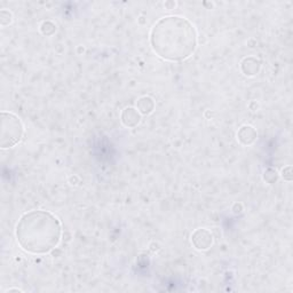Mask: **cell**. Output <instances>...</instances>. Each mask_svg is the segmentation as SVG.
Instances as JSON below:
<instances>
[{"label": "cell", "instance_id": "8992f818", "mask_svg": "<svg viewBox=\"0 0 293 293\" xmlns=\"http://www.w3.org/2000/svg\"><path fill=\"white\" fill-rule=\"evenodd\" d=\"M237 140L243 146H251L257 140V131L251 125H244L237 132Z\"/></svg>", "mask_w": 293, "mask_h": 293}, {"label": "cell", "instance_id": "277c9868", "mask_svg": "<svg viewBox=\"0 0 293 293\" xmlns=\"http://www.w3.org/2000/svg\"><path fill=\"white\" fill-rule=\"evenodd\" d=\"M191 243L196 250L205 251L212 246L213 236L211 231L204 229V228H201V229H197L192 232Z\"/></svg>", "mask_w": 293, "mask_h": 293}, {"label": "cell", "instance_id": "30bf717a", "mask_svg": "<svg viewBox=\"0 0 293 293\" xmlns=\"http://www.w3.org/2000/svg\"><path fill=\"white\" fill-rule=\"evenodd\" d=\"M165 6H166L168 9H174L175 3H165Z\"/></svg>", "mask_w": 293, "mask_h": 293}, {"label": "cell", "instance_id": "9c48e42d", "mask_svg": "<svg viewBox=\"0 0 293 293\" xmlns=\"http://www.w3.org/2000/svg\"><path fill=\"white\" fill-rule=\"evenodd\" d=\"M13 22V14L7 11V9H3L0 12V23H2L3 27L9 26Z\"/></svg>", "mask_w": 293, "mask_h": 293}, {"label": "cell", "instance_id": "ba28073f", "mask_svg": "<svg viewBox=\"0 0 293 293\" xmlns=\"http://www.w3.org/2000/svg\"><path fill=\"white\" fill-rule=\"evenodd\" d=\"M138 111L143 116H148L155 109V101L150 96H142L136 101Z\"/></svg>", "mask_w": 293, "mask_h": 293}, {"label": "cell", "instance_id": "5b68a950", "mask_svg": "<svg viewBox=\"0 0 293 293\" xmlns=\"http://www.w3.org/2000/svg\"><path fill=\"white\" fill-rule=\"evenodd\" d=\"M141 122V113L138 111L136 108L127 107L122 112V123L124 126L128 128L135 127Z\"/></svg>", "mask_w": 293, "mask_h": 293}, {"label": "cell", "instance_id": "7a4b0ae2", "mask_svg": "<svg viewBox=\"0 0 293 293\" xmlns=\"http://www.w3.org/2000/svg\"><path fill=\"white\" fill-rule=\"evenodd\" d=\"M15 235L24 251L32 255H46L61 241L62 226L58 218L51 212L31 211L19 218Z\"/></svg>", "mask_w": 293, "mask_h": 293}, {"label": "cell", "instance_id": "3957f363", "mask_svg": "<svg viewBox=\"0 0 293 293\" xmlns=\"http://www.w3.org/2000/svg\"><path fill=\"white\" fill-rule=\"evenodd\" d=\"M24 134V126L19 117L13 112H2V130H0V147L3 149L13 148L21 142Z\"/></svg>", "mask_w": 293, "mask_h": 293}, {"label": "cell", "instance_id": "52a82bcc", "mask_svg": "<svg viewBox=\"0 0 293 293\" xmlns=\"http://www.w3.org/2000/svg\"><path fill=\"white\" fill-rule=\"evenodd\" d=\"M261 68V62L257 57L249 56L245 57L241 62V69L245 76H255L259 72Z\"/></svg>", "mask_w": 293, "mask_h": 293}, {"label": "cell", "instance_id": "6da1fadb", "mask_svg": "<svg viewBox=\"0 0 293 293\" xmlns=\"http://www.w3.org/2000/svg\"><path fill=\"white\" fill-rule=\"evenodd\" d=\"M150 44L158 56L167 61H183L197 48L195 26L186 17L172 15L162 17L153 24Z\"/></svg>", "mask_w": 293, "mask_h": 293}]
</instances>
